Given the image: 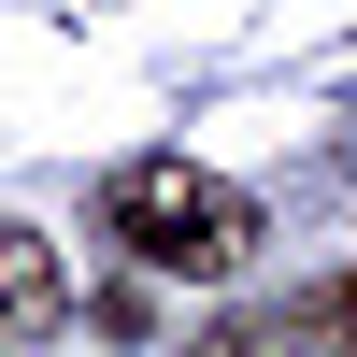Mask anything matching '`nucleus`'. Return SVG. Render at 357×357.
<instances>
[{"instance_id":"nucleus-1","label":"nucleus","mask_w":357,"mask_h":357,"mask_svg":"<svg viewBox=\"0 0 357 357\" xmlns=\"http://www.w3.org/2000/svg\"><path fill=\"white\" fill-rule=\"evenodd\" d=\"M100 215H114V243H129L143 272H172V286H215V272L257 257V186H229V172H200V158H129L100 186Z\"/></svg>"},{"instance_id":"nucleus-3","label":"nucleus","mask_w":357,"mask_h":357,"mask_svg":"<svg viewBox=\"0 0 357 357\" xmlns=\"http://www.w3.org/2000/svg\"><path fill=\"white\" fill-rule=\"evenodd\" d=\"M286 343H357V272H329L314 301H286Z\"/></svg>"},{"instance_id":"nucleus-2","label":"nucleus","mask_w":357,"mask_h":357,"mask_svg":"<svg viewBox=\"0 0 357 357\" xmlns=\"http://www.w3.org/2000/svg\"><path fill=\"white\" fill-rule=\"evenodd\" d=\"M43 329H72V272L43 229H0V343H43Z\"/></svg>"}]
</instances>
